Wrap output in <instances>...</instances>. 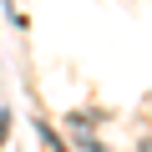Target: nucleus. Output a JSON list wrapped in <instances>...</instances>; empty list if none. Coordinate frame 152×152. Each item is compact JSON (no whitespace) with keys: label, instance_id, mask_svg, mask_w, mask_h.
<instances>
[{"label":"nucleus","instance_id":"obj_1","mask_svg":"<svg viewBox=\"0 0 152 152\" xmlns=\"http://www.w3.org/2000/svg\"><path fill=\"white\" fill-rule=\"evenodd\" d=\"M5 132H10V112L0 107V142H5Z\"/></svg>","mask_w":152,"mask_h":152}]
</instances>
